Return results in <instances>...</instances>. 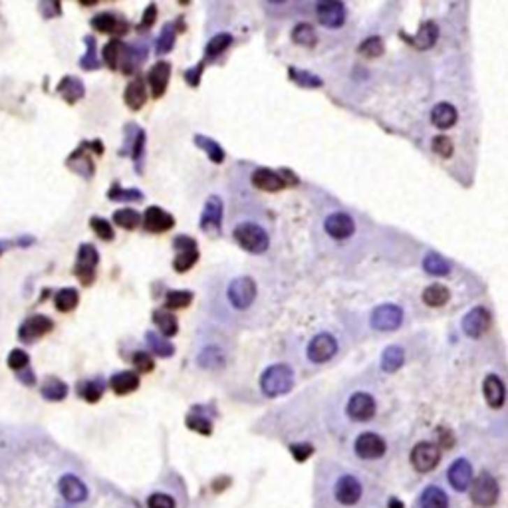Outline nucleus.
<instances>
[{
  "mask_svg": "<svg viewBox=\"0 0 508 508\" xmlns=\"http://www.w3.org/2000/svg\"><path fill=\"white\" fill-rule=\"evenodd\" d=\"M233 238L238 247L250 254H264L270 248V235L259 221L240 219L233 226Z\"/></svg>",
  "mask_w": 508,
  "mask_h": 508,
  "instance_id": "1",
  "label": "nucleus"
},
{
  "mask_svg": "<svg viewBox=\"0 0 508 508\" xmlns=\"http://www.w3.org/2000/svg\"><path fill=\"white\" fill-rule=\"evenodd\" d=\"M259 296V286L250 276H233L224 284V302L233 312H247L254 306Z\"/></svg>",
  "mask_w": 508,
  "mask_h": 508,
  "instance_id": "2",
  "label": "nucleus"
},
{
  "mask_svg": "<svg viewBox=\"0 0 508 508\" xmlns=\"http://www.w3.org/2000/svg\"><path fill=\"white\" fill-rule=\"evenodd\" d=\"M294 372L288 363H273L261 375V391L266 397H280L292 391L294 387Z\"/></svg>",
  "mask_w": 508,
  "mask_h": 508,
  "instance_id": "3",
  "label": "nucleus"
},
{
  "mask_svg": "<svg viewBox=\"0 0 508 508\" xmlns=\"http://www.w3.org/2000/svg\"><path fill=\"white\" fill-rule=\"evenodd\" d=\"M340 349V342L332 332H318L310 338V342L306 344V360L314 363V365H324L328 361H332L335 358Z\"/></svg>",
  "mask_w": 508,
  "mask_h": 508,
  "instance_id": "4",
  "label": "nucleus"
},
{
  "mask_svg": "<svg viewBox=\"0 0 508 508\" xmlns=\"http://www.w3.org/2000/svg\"><path fill=\"white\" fill-rule=\"evenodd\" d=\"M346 415L354 423H370L377 415V399L370 391H354L346 401Z\"/></svg>",
  "mask_w": 508,
  "mask_h": 508,
  "instance_id": "5",
  "label": "nucleus"
},
{
  "mask_svg": "<svg viewBox=\"0 0 508 508\" xmlns=\"http://www.w3.org/2000/svg\"><path fill=\"white\" fill-rule=\"evenodd\" d=\"M405 322V312L399 304H379L370 314V326L375 332H395Z\"/></svg>",
  "mask_w": 508,
  "mask_h": 508,
  "instance_id": "6",
  "label": "nucleus"
},
{
  "mask_svg": "<svg viewBox=\"0 0 508 508\" xmlns=\"http://www.w3.org/2000/svg\"><path fill=\"white\" fill-rule=\"evenodd\" d=\"M471 500L472 505L481 508H491L493 505H496L498 500V493H500V486H498V481L491 472L483 471L477 481L471 484Z\"/></svg>",
  "mask_w": 508,
  "mask_h": 508,
  "instance_id": "7",
  "label": "nucleus"
},
{
  "mask_svg": "<svg viewBox=\"0 0 508 508\" xmlns=\"http://www.w3.org/2000/svg\"><path fill=\"white\" fill-rule=\"evenodd\" d=\"M324 233L338 242L349 240L351 236L356 235V219L346 211L330 212L324 219Z\"/></svg>",
  "mask_w": 508,
  "mask_h": 508,
  "instance_id": "8",
  "label": "nucleus"
},
{
  "mask_svg": "<svg viewBox=\"0 0 508 508\" xmlns=\"http://www.w3.org/2000/svg\"><path fill=\"white\" fill-rule=\"evenodd\" d=\"M409 459L413 469L417 472H431L439 465V460H441V449L435 443L421 441V443H417L413 447Z\"/></svg>",
  "mask_w": 508,
  "mask_h": 508,
  "instance_id": "9",
  "label": "nucleus"
},
{
  "mask_svg": "<svg viewBox=\"0 0 508 508\" xmlns=\"http://www.w3.org/2000/svg\"><path fill=\"white\" fill-rule=\"evenodd\" d=\"M354 451L356 455L363 460H377L382 459L387 451V443L382 435L365 431L361 433L356 441H354Z\"/></svg>",
  "mask_w": 508,
  "mask_h": 508,
  "instance_id": "10",
  "label": "nucleus"
},
{
  "mask_svg": "<svg viewBox=\"0 0 508 508\" xmlns=\"http://www.w3.org/2000/svg\"><path fill=\"white\" fill-rule=\"evenodd\" d=\"M314 10H316L318 22L326 26V28H332V30L342 28L347 18L346 4L344 2H338V0H324V2H318L314 6Z\"/></svg>",
  "mask_w": 508,
  "mask_h": 508,
  "instance_id": "11",
  "label": "nucleus"
},
{
  "mask_svg": "<svg viewBox=\"0 0 508 508\" xmlns=\"http://www.w3.org/2000/svg\"><path fill=\"white\" fill-rule=\"evenodd\" d=\"M223 228V198L211 195L205 201L203 215H201V231L207 235L217 236Z\"/></svg>",
  "mask_w": 508,
  "mask_h": 508,
  "instance_id": "12",
  "label": "nucleus"
},
{
  "mask_svg": "<svg viewBox=\"0 0 508 508\" xmlns=\"http://www.w3.org/2000/svg\"><path fill=\"white\" fill-rule=\"evenodd\" d=\"M491 324H493L491 312L486 310L484 306H477V308H472L471 312L465 314L460 326H463V332L469 338H483L491 330Z\"/></svg>",
  "mask_w": 508,
  "mask_h": 508,
  "instance_id": "13",
  "label": "nucleus"
},
{
  "mask_svg": "<svg viewBox=\"0 0 508 508\" xmlns=\"http://www.w3.org/2000/svg\"><path fill=\"white\" fill-rule=\"evenodd\" d=\"M250 183L262 193H278L284 187H288L286 179L282 177V171H273L268 167H256L250 173Z\"/></svg>",
  "mask_w": 508,
  "mask_h": 508,
  "instance_id": "14",
  "label": "nucleus"
},
{
  "mask_svg": "<svg viewBox=\"0 0 508 508\" xmlns=\"http://www.w3.org/2000/svg\"><path fill=\"white\" fill-rule=\"evenodd\" d=\"M361 493H363L361 483L354 474H342L335 481L334 496L342 507H354L361 498Z\"/></svg>",
  "mask_w": 508,
  "mask_h": 508,
  "instance_id": "15",
  "label": "nucleus"
},
{
  "mask_svg": "<svg viewBox=\"0 0 508 508\" xmlns=\"http://www.w3.org/2000/svg\"><path fill=\"white\" fill-rule=\"evenodd\" d=\"M99 262V254L96 247L92 245H82L78 250V264H75V276L84 282L92 284L96 276V266Z\"/></svg>",
  "mask_w": 508,
  "mask_h": 508,
  "instance_id": "16",
  "label": "nucleus"
},
{
  "mask_svg": "<svg viewBox=\"0 0 508 508\" xmlns=\"http://www.w3.org/2000/svg\"><path fill=\"white\" fill-rule=\"evenodd\" d=\"M141 224L147 233H153V235H161V233H167L171 231L175 224L173 215H169L167 211H163L161 207H149L143 219H141Z\"/></svg>",
  "mask_w": 508,
  "mask_h": 508,
  "instance_id": "17",
  "label": "nucleus"
},
{
  "mask_svg": "<svg viewBox=\"0 0 508 508\" xmlns=\"http://www.w3.org/2000/svg\"><path fill=\"white\" fill-rule=\"evenodd\" d=\"M447 479L449 484L457 491V493H465L469 491L472 484V467L467 459H457L447 471Z\"/></svg>",
  "mask_w": 508,
  "mask_h": 508,
  "instance_id": "18",
  "label": "nucleus"
},
{
  "mask_svg": "<svg viewBox=\"0 0 508 508\" xmlns=\"http://www.w3.org/2000/svg\"><path fill=\"white\" fill-rule=\"evenodd\" d=\"M52 328H54V322L46 318V316H30L24 324H22V328H20V340L22 342H36L38 338H42V335H46L48 332H52Z\"/></svg>",
  "mask_w": 508,
  "mask_h": 508,
  "instance_id": "19",
  "label": "nucleus"
},
{
  "mask_svg": "<svg viewBox=\"0 0 508 508\" xmlns=\"http://www.w3.org/2000/svg\"><path fill=\"white\" fill-rule=\"evenodd\" d=\"M169 78H171V64L159 60L155 64L147 74V82L151 86V94L153 98H161L165 89L169 86Z\"/></svg>",
  "mask_w": 508,
  "mask_h": 508,
  "instance_id": "20",
  "label": "nucleus"
},
{
  "mask_svg": "<svg viewBox=\"0 0 508 508\" xmlns=\"http://www.w3.org/2000/svg\"><path fill=\"white\" fill-rule=\"evenodd\" d=\"M58 491L60 495L68 500V502H84L87 498V486L74 474H64L58 483Z\"/></svg>",
  "mask_w": 508,
  "mask_h": 508,
  "instance_id": "21",
  "label": "nucleus"
},
{
  "mask_svg": "<svg viewBox=\"0 0 508 508\" xmlns=\"http://www.w3.org/2000/svg\"><path fill=\"white\" fill-rule=\"evenodd\" d=\"M483 393L484 399H486V403H488V407L500 409V407L505 405V397H507L505 384H502V379H500L498 375H495V373H491V375L484 377Z\"/></svg>",
  "mask_w": 508,
  "mask_h": 508,
  "instance_id": "22",
  "label": "nucleus"
},
{
  "mask_svg": "<svg viewBox=\"0 0 508 508\" xmlns=\"http://www.w3.org/2000/svg\"><path fill=\"white\" fill-rule=\"evenodd\" d=\"M459 119V112L453 103L449 101H441L431 110V124L437 129H451Z\"/></svg>",
  "mask_w": 508,
  "mask_h": 508,
  "instance_id": "23",
  "label": "nucleus"
},
{
  "mask_svg": "<svg viewBox=\"0 0 508 508\" xmlns=\"http://www.w3.org/2000/svg\"><path fill=\"white\" fill-rule=\"evenodd\" d=\"M124 99L131 110H141V108L145 106V101H147V86H145V80L139 78V75L133 78V80L127 84V87H125Z\"/></svg>",
  "mask_w": 508,
  "mask_h": 508,
  "instance_id": "24",
  "label": "nucleus"
},
{
  "mask_svg": "<svg viewBox=\"0 0 508 508\" xmlns=\"http://www.w3.org/2000/svg\"><path fill=\"white\" fill-rule=\"evenodd\" d=\"M224 347L219 344H209L198 349L197 361L201 368H223L224 365Z\"/></svg>",
  "mask_w": 508,
  "mask_h": 508,
  "instance_id": "25",
  "label": "nucleus"
},
{
  "mask_svg": "<svg viewBox=\"0 0 508 508\" xmlns=\"http://www.w3.org/2000/svg\"><path fill=\"white\" fill-rule=\"evenodd\" d=\"M92 26H94L98 32H103V34H124L125 30V22H122V20L112 13L96 14V16L92 18Z\"/></svg>",
  "mask_w": 508,
  "mask_h": 508,
  "instance_id": "26",
  "label": "nucleus"
},
{
  "mask_svg": "<svg viewBox=\"0 0 508 508\" xmlns=\"http://www.w3.org/2000/svg\"><path fill=\"white\" fill-rule=\"evenodd\" d=\"M110 385L117 395H127V393H133L139 387V375L136 372H119L112 375Z\"/></svg>",
  "mask_w": 508,
  "mask_h": 508,
  "instance_id": "27",
  "label": "nucleus"
},
{
  "mask_svg": "<svg viewBox=\"0 0 508 508\" xmlns=\"http://www.w3.org/2000/svg\"><path fill=\"white\" fill-rule=\"evenodd\" d=\"M403 363H405V349L401 346L385 347V351L382 354V358H379V368L385 373L397 372Z\"/></svg>",
  "mask_w": 508,
  "mask_h": 508,
  "instance_id": "28",
  "label": "nucleus"
},
{
  "mask_svg": "<svg viewBox=\"0 0 508 508\" xmlns=\"http://www.w3.org/2000/svg\"><path fill=\"white\" fill-rule=\"evenodd\" d=\"M437 38H439V28L435 22H423L421 30H419V34L413 38H405L409 44H413L417 50H429L433 46L435 42H437Z\"/></svg>",
  "mask_w": 508,
  "mask_h": 508,
  "instance_id": "29",
  "label": "nucleus"
},
{
  "mask_svg": "<svg viewBox=\"0 0 508 508\" xmlns=\"http://www.w3.org/2000/svg\"><path fill=\"white\" fill-rule=\"evenodd\" d=\"M421 298L429 308H441L451 300V290L443 284H429L423 290Z\"/></svg>",
  "mask_w": 508,
  "mask_h": 508,
  "instance_id": "30",
  "label": "nucleus"
},
{
  "mask_svg": "<svg viewBox=\"0 0 508 508\" xmlns=\"http://www.w3.org/2000/svg\"><path fill=\"white\" fill-rule=\"evenodd\" d=\"M423 270L431 276H447L451 273V262L445 261L439 252H427L423 256Z\"/></svg>",
  "mask_w": 508,
  "mask_h": 508,
  "instance_id": "31",
  "label": "nucleus"
},
{
  "mask_svg": "<svg viewBox=\"0 0 508 508\" xmlns=\"http://www.w3.org/2000/svg\"><path fill=\"white\" fill-rule=\"evenodd\" d=\"M153 324L159 328L163 338H173L179 332V322L175 318V314L167 310H157L153 312Z\"/></svg>",
  "mask_w": 508,
  "mask_h": 508,
  "instance_id": "32",
  "label": "nucleus"
},
{
  "mask_svg": "<svg viewBox=\"0 0 508 508\" xmlns=\"http://www.w3.org/2000/svg\"><path fill=\"white\" fill-rule=\"evenodd\" d=\"M421 508H449V496L439 486H427L421 495Z\"/></svg>",
  "mask_w": 508,
  "mask_h": 508,
  "instance_id": "33",
  "label": "nucleus"
},
{
  "mask_svg": "<svg viewBox=\"0 0 508 508\" xmlns=\"http://www.w3.org/2000/svg\"><path fill=\"white\" fill-rule=\"evenodd\" d=\"M292 42L298 44V46H304V48H314L316 42H318V34H316V30H314L312 24L300 22L292 30Z\"/></svg>",
  "mask_w": 508,
  "mask_h": 508,
  "instance_id": "34",
  "label": "nucleus"
},
{
  "mask_svg": "<svg viewBox=\"0 0 508 508\" xmlns=\"http://www.w3.org/2000/svg\"><path fill=\"white\" fill-rule=\"evenodd\" d=\"M113 223L125 228V231H136L137 226L141 224V215L136 209H127L125 207V209L113 212Z\"/></svg>",
  "mask_w": 508,
  "mask_h": 508,
  "instance_id": "35",
  "label": "nucleus"
},
{
  "mask_svg": "<svg viewBox=\"0 0 508 508\" xmlns=\"http://www.w3.org/2000/svg\"><path fill=\"white\" fill-rule=\"evenodd\" d=\"M125 54H127V46H125L124 42L112 40V42H108L106 48H103V60H106V64H108L110 68H117V64H122Z\"/></svg>",
  "mask_w": 508,
  "mask_h": 508,
  "instance_id": "36",
  "label": "nucleus"
},
{
  "mask_svg": "<svg viewBox=\"0 0 508 508\" xmlns=\"http://www.w3.org/2000/svg\"><path fill=\"white\" fill-rule=\"evenodd\" d=\"M78 302H80V296H78V290L74 288H64L60 290L56 298H54V306H56V310L58 312H72L75 310V306H78Z\"/></svg>",
  "mask_w": 508,
  "mask_h": 508,
  "instance_id": "37",
  "label": "nucleus"
},
{
  "mask_svg": "<svg viewBox=\"0 0 508 508\" xmlns=\"http://www.w3.org/2000/svg\"><path fill=\"white\" fill-rule=\"evenodd\" d=\"M191 302H193V292H189V290H171L165 296V308H167V312L183 310Z\"/></svg>",
  "mask_w": 508,
  "mask_h": 508,
  "instance_id": "38",
  "label": "nucleus"
},
{
  "mask_svg": "<svg viewBox=\"0 0 508 508\" xmlns=\"http://www.w3.org/2000/svg\"><path fill=\"white\" fill-rule=\"evenodd\" d=\"M147 346L149 349H153L159 358H169V356H173L175 354L173 344H171L167 338L155 334V332H147Z\"/></svg>",
  "mask_w": 508,
  "mask_h": 508,
  "instance_id": "39",
  "label": "nucleus"
},
{
  "mask_svg": "<svg viewBox=\"0 0 508 508\" xmlns=\"http://www.w3.org/2000/svg\"><path fill=\"white\" fill-rule=\"evenodd\" d=\"M42 395L48 401H62L64 397L68 395V385L56 377H50L46 379V384L42 385Z\"/></svg>",
  "mask_w": 508,
  "mask_h": 508,
  "instance_id": "40",
  "label": "nucleus"
},
{
  "mask_svg": "<svg viewBox=\"0 0 508 508\" xmlns=\"http://www.w3.org/2000/svg\"><path fill=\"white\" fill-rule=\"evenodd\" d=\"M78 395L84 397L89 403H96L99 401V397L103 395V384L101 379H87L78 385Z\"/></svg>",
  "mask_w": 508,
  "mask_h": 508,
  "instance_id": "41",
  "label": "nucleus"
},
{
  "mask_svg": "<svg viewBox=\"0 0 508 508\" xmlns=\"http://www.w3.org/2000/svg\"><path fill=\"white\" fill-rule=\"evenodd\" d=\"M233 44V36L228 34V32H223V34H217V36H212L209 42H207V48H205V54H207V58H217V56H221L224 50L228 48Z\"/></svg>",
  "mask_w": 508,
  "mask_h": 508,
  "instance_id": "42",
  "label": "nucleus"
},
{
  "mask_svg": "<svg viewBox=\"0 0 508 508\" xmlns=\"http://www.w3.org/2000/svg\"><path fill=\"white\" fill-rule=\"evenodd\" d=\"M195 143H197L198 147L205 149L207 153H209V159L212 163H223L224 161V151L223 147L211 139V137H205V136H195Z\"/></svg>",
  "mask_w": 508,
  "mask_h": 508,
  "instance_id": "43",
  "label": "nucleus"
},
{
  "mask_svg": "<svg viewBox=\"0 0 508 508\" xmlns=\"http://www.w3.org/2000/svg\"><path fill=\"white\" fill-rule=\"evenodd\" d=\"M198 261V250L191 248V250H179V254L175 256L173 266L177 273H187L191 270V266H195Z\"/></svg>",
  "mask_w": 508,
  "mask_h": 508,
  "instance_id": "44",
  "label": "nucleus"
},
{
  "mask_svg": "<svg viewBox=\"0 0 508 508\" xmlns=\"http://www.w3.org/2000/svg\"><path fill=\"white\" fill-rule=\"evenodd\" d=\"M288 74H290V78H292V82H296L298 86H302V87H320L324 84L322 78L310 74V72H306V70L290 68V70H288Z\"/></svg>",
  "mask_w": 508,
  "mask_h": 508,
  "instance_id": "45",
  "label": "nucleus"
},
{
  "mask_svg": "<svg viewBox=\"0 0 508 508\" xmlns=\"http://www.w3.org/2000/svg\"><path fill=\"white\" fill-rule=\"evenodd\" d=\"M157 48L155 52L157 54H167V52H171V48L175 46V26L173 22H165L163 26L161 34L157 38V44H155Z\"/></svg>",
  "mask_w": 508,
  "mask_h": 508,
  "instance_id": "46",
  "label": "nucleus"
},
{
  "mask_svg": "<svg viewBox=\"0 0 508 508\" xmlns=\"http://www.w3.org/2000/svg\"><path fill=\"white\" fill-rule=\"evenodd\" d=\"M58 92H62L68 101H75L84 96V84L78 78H66L58 87Z\"/></svg>",
  "mask_w": 508,
  "mask_h": 508,
  "instance_id": "47",
  "label": "nucleus"
},
{
  "mask_svg": "<svg viewBox=\"0 0 508 508\" xmlns=\"http://www.w3.org/2000/svg\"><path fill=\"white\" fill-rule=\"evenodd\" d=\"M358 52H360L361 56H365V58H379L384 54V40L379 36L368 38V40L361 42Z\"/></svg>",
  "mask_w": 508,
  "mask_h": 508,
  "instance_id": "48",
  "label": "nucleus"
},
{
  "mask_svg": "<svg viewBox=\"0 0 508 508\" xmlns=\"http://www.w3.org/2000/svg\"><path fill=\"white\" fill-rule=\"evenodd\" d=\"M92 228H94V233L101 238V240H113L115 238V233H113V226L110 221H106V219H101V217H92Z\"/></svg>",
  "mask_w": 508,
  "mask_h": 508,
  "instance_id": "49",
  "label": "nucleus"
},
{
  "mask_svg": "<svg viewBox=\"0 0 508 508\" xmlns=\"http://www.w3.org/2000/svg\"><path fill=\"white\" fill-rule=\"evenodd\" d=\"M187 427L189 429H193V431H197L201 435H211L212 433V423L207 419V417H201L197 413H191L189 417H187Z\"/></svg>",
  "mask_w": 508,
  "mask_h": 508,
  "instance_id": "50",
  "label": "nucleus"
},
{
  "mask_svg": "<svg viewBox=\"0 0 508 508\" xmlns=\"http://www.w3.org/2000/svg\"><path fill=\"white\" fill-rule=\"evenodd\" d=\"M108 197L112 201H141L143 198V193L137 191V189H119L115 185L113 189H110Z\"/></svg>",
  "mask_w": 508,
  "mask_h": 508,
  "instance_id": "51",
  "label": "nucleus"
},
{
  "mask_svg": "<svg viewBox=\"0 0 508 508\" xmlns=\"http://www.w3.org/2000/svg\"><path fill=\"white\" fill-rule=\"evenodd\" d=\"M431 147L433 151L439 155V157H443V159H449L451 155H453V141L445 136H437L433 137V143H431Z\"/></svg>",
  "mask_w": 508,
  "mask_h": 508,
  "instance_id": "52",
  "label": "nucleus"
},
{
  "mask_svg": "<svg viewBox=\"0 0 508 508\" xmlns=\"http://www.w3.org/2000/svg\"><path fill=\"white\" fill-rule=\"evenodd\" d=\"M28 363H30V356L26 354L24 349H13V351H10V356H8V365L13 368L14 372L28 370Z\"/></svg>",
  "mask_w": 508,
  "mask_h": 508,
  "instance_id": "53",
  "label": "nucleus"
},
{
  "mask_svg": "<svg viewBox=\"0 0 508 508\" xmlns=\"http://www.w3.org/2000/svg\"><path fill=\"white\" fill-rule=\"evenodd\" d=\"M147 508H175V500L165 493H153L147 498Z\"/></svg>",
  "mask_w": 508,
  "mask_h": 508,
  "instance_id": "54",
  "label": "nucleus"
},
{
  "mask_svg": "<svg viewBox=\"0 0 508 508\" xmlns=\"http://www.w3.org/2000/svg\"><path fill=\"white\" fill-rule=\"evenodd\" d=\"M290 453L294 455L298 463H304L308 457L314 455V447L310 443H294V445H290Z\"/></svg>",
  "mask_w": 508,
  "mask_h": 508,
  "instance_id": "55",
  "label": "nucleus"
},
{
  "mask_svg": "<svg viewBox=\"0 0 508 508\" xmlns=\"http://www.w3.org/2000/svg\"><path fill=\"white\" fill-rule=\"evenodd\" d=\"M133 365L137 368V372H143V373H149L153 370V358L149 356L147 351H137L136 356H133Z\"/></svg>",
  "mask_w": 508,
  "mask_h": 508,
  "instance_id": "56",
  "label": "nucleus"
},
{
  "mask_svg": "<svg viewBox=\"0 0 508 508\" xmlns=\"http://www.w3.org/2000/svg\"><path fill=\"white\" fill-rule=\"evenodd\" d=\"M86 42L89 44V50H87L86 58L82 60V66L86 68V70H94V68H98V58H96V44H94V38H86Z\"/></svg>",
  "mask_w": 508,
  "mask_h": 508,
  "instance_id": "57",
  "label": "nucleus"
},
{
  "mask_svg": "<svg viewBox=\"0 0 508 508\" xmlns=\"http://www.w3.org/2000/svg\"><path fill=\"white\" fill-rule=\"evenodd\" d=\"M173 247H175V250L179 252V250H191V248H197V242H195L191 236L179 235V236H175Z\"/></svg>",
  "mask_w": 508,
  "mask_h": 508,
  "instance_id": "58",
  "label": "nucleus"
},
{
  "mask_svg": "<svg viewBox=\"0 0 508 508\" xmlns=\"http://www.w3.org/2000/svg\"><path fill=\"white\" fill-rule=\"evenodd\" d=\"M155 16H157V6L155 4H149L147 6V10L143 13V20H141V26H151L153 22H155Z\"/></svg>",
  "mask_w": 508,
  "mask_h": 508,
  "instance_id": "59",
  "label": "nucleus"
},
{
  "mask_svg": "<svg viewBox=\"0 0 508 508\" xmlns=\"http://www.w3.org/2000/svg\"><path fill=\"white\" fill-rule=\"evenodd\" d=\"M201 70H203V64H198V66L195 68V70H193V72H189V74H187V82H189V84H193V86H197L198 75H201Z\"/></svg>",
  "mask_w": 508,
  "mask_h": 508,
  "instance_id": "60",
  "label": "nucleus"
}]
</instances>
